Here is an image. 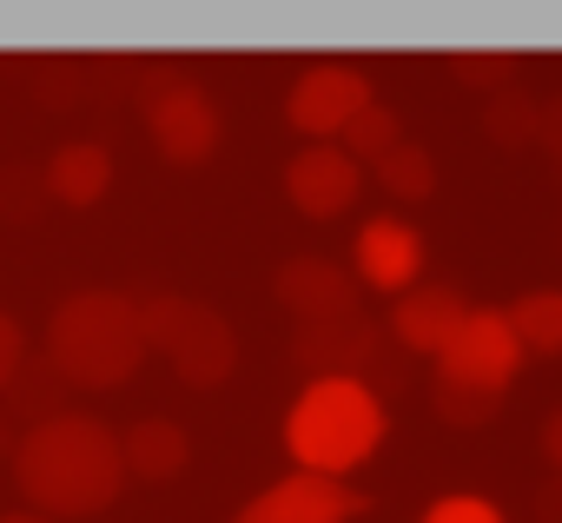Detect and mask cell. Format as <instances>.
<instances>
[{"label":"cell","mask_w":562,"mask_h":523,"mask_svg":"<svg viewBox=\"0 0 562 523\" xmlns=\"http://www.w3.org/2000/svg\"><path fill=\"white\" fill-rule=\"evenodd\" d=\"M14 490L34 503V516H100L126 490L120 431L93 411H60L47 424H27L14 437Z\"/></svg>","instance_id":"1"},{"label":"cell","mask_w":562,"mask_h":523,"mask_svg":"<svg viewBox=\"0 0 562 523\" xmlns=\"http://www.w3.org/2000/svg\"><path fill=\"white\" fill-rule=\"evenodd\" d=\"M384 437H391V411L371 378H305V391L285 411V457L292 470L312 477L351 483V470H364L384 450Z\"/></svg>","instance_id":"2"},{"label":"cell","mask_w":562,"mask_h":523,"mask_svg":"<svg viewBox=\"0 0 562 523\" xmlns=\"http://www.w3.org/2000/svg\"><path fill=\"white\" fill-rule=\"evenodd\" d=\"M146 365V332H139V299L120 286H87L67 292L47 319V371L80 391H113Z\"/></svg>","instance_id":"3"},{"label":"cell","mask_w":562,"mask_h":523,"mask_svg":"<svg viewBox=\"0 0 562 523\" xmlns=\"http://www.w3.org/2000/svg\"><path fill=\"white\" fill-rule=\"evenodd\" d=\"M139 332H146V352H159L192 391H212L238 371V332L205 299L153 292V299H139Z\"/></svg>","instance_id":"4"},{"label":"cell","mask_w":562,"mask_h":523,"mask_svg":"<svg viewBox=\"0 0 562 523\" xmlns=\"http://www.w3.org/2000/svg\"><path fill=\"white\" fill-rule=\"evenodd\" d=\"M430 365H437L430 385H457V391H476V398H503L516 385V371H522V345H516L503 305H470L463 325H457V338Z\"/></svg>","instance_id":"5"},{"label":"cell","mask_w":562,"mask_h":523,"mask_svg":"<svg viewBox=\"0 0 562 523\" xmlns=\"http://www.w3.org/2000/svg\"><path fill=\"white\" fill-rule=\"evenodd\" d=\"M139 107H146V133L159 146V159L172 166H205L225 140V113L212 107V93L186 74H166V80H146L139 87Z\"/></svg>","instance_id":"6"},{"label":"cell","mask_w":562,"mask_h":523,"mask_svg":"<svg viewBox=\"0 0 562 523\" xmlns=\"http://www.w3.org/2000/svg\"><path fill=\"white\" fill-rule=\"evenodd\" d=\"M371 100H378V87L358 60H312V67H299V80L285 93V126L305 133V146H338V133Z\"/></svg>","instance_id":"7"},{"label":"cell","mask_w":562,"mask_h":523,"mask_svg":"<svg viewBox=\"0 0 562 523\" xmlns=\"http://www.w3.org/2000/svg\"><path fill=\"white\" fill-rule=\"evenodd\" d=\"M364 510H371V497L358 483L312 477V470H285L278 483L251 490L225 523H358Z\"/></svg>","instance_id":"8"},{"label":"cell","mask_w":562,"mask_h":523,"mask_svg":"<svg viewBox=\"0 0 562 523\" xmlns=\"http://www.w3.org/2000/svg\"><path fill=\"white\" fill-rule=\"evenodd\" d=\"M351 279L371 286V292H391V299L424 286V232L397 212L364 219L358 238H351Z\"/></svg>","instance_id":"9"},{"label":"cell","mask_w":562,"mask_h":523,"mask_svg":"<svg viewBox=\"0 0 562 523\" xmlns=\"http://www.w3.org/2000/svg\"><path fill=\"white\" fill-rule=\"evenodd\" d=\"M271 292H278V305H285L299 325H338V319H358V279H351L345 266H331V258H318V252L285 258V266L271 272Z\"/></svg>","instance_id":"10"},{"label":"cell","mask_w":562,"mask_h":523,"mask_svg":"<svg viewBox=\"0 0 562 523\" xmlns=\"http://www.w3.org/2000/svg\"><path fill=\"white\" fill-rule=\"evenodd\" d=\"M364 192V166L345 153V146H299L285 159V199L305 212V219H345Z\"/></svg>","instance_id":"11"},{"label":"cell","mask_w":562,"mask_h":523,"mask_svg":"<svg viewBox=\"0 0 562 523\" xmlns=\"http://www.w3.org/2000/svg\"><path fill=\"white\" fill-rule=\"evenodd\" d=\"M463 312H470V299H463L457 286H411V292H397V305H391V338H397V352H411V358H437V352L457 338Z\"/></svg>","instance_id":"12"},{"label":"cell","mask_w":562,"mask_h":523,"mask_svg":"<svg viewBox=\"0 0 562 523\" xmlns=\"http://www.w3.org/2000/svg\"><path fill=\"white\" fill-rule=\"evenodd\" d=\"M41 192H47L54 205H74V212L100 205V199L113 192V153H106L100 140H67V146H54V159H47V173H41Z\"/></svg>","instance_id":"13"},{"label":"cell","mask_w":562,"mask_h":523,"mask_svg":"<svg viewBox=\"0 0 562 523\" xmlns=\"http://www.w3.org/2000/svg\"><path fill=\"white\" fill-rule=\"evenodd\" d=\"M378 352L371 319H338V325H299L292 358L305 365V378H364V358Z\"/></svg>","instance_id":"14"},{"label":"cell","mask_w":562,"mask_h":523,"mask_svg":"<svg viewBox=\"0 0 562 523\" xmlns=\"http://www.w3.org/2000/svg\"><path fill=\"white\" fill-rule=\"evenodd\" d=\"M120 464L139 483H172L192 464V431L172 418H139L133 431H120Z\"/></svg>","instance_id":"15"},{"label":"cell","mask_w":562,"mask_h":523,"mask_svg":"<svg viewBox=\"0 0 562 523\" xmlns=\"http://www.w3.org/2000/svg\"><path fill=\"white\" fill-rule=\"evenodd\" d=\"M503 319H509L522 358H529V352H536V358H555V352H562V286H529L516 305H503Z\"/></svg>","instance_id":"16"},{"label":"cell","mask_w":562,"mask_h":523,"mask_svg":"<svg viewBox=\"0 0 562 523\" xmlns=\"http://www.w3.org/2000/svg\"><path fill=\"white\" fill-rule=\"evenodd\" d=\"M371 173H378V186H384L391 199H430V192H437V159H430L417 140H397Z\"/></svg>","instance_id":"17"},{"label":"cell","mask_w":562,"mask_h":523,"mask_svg":"<svg viewBox=\"0 0 562 523\" xmlns=\"http://www.w3.org/2000/svg\"><path fill=\"white\" fill-rule=\"evenodd\" d=\"M397 140H404V120H397V107H384V100H371V107H364V113L338 133V146H345L358 166H378Z\"/></svg>","instance_id":"18"},{"label":"cell","mask_w":562,"mask_h":523,"mask_svg":"<svg viewBox=\"0 0 562 523\" xmlns=\"http://www.w3.org/2000/svg\"><path fill=\"white\" fill-rule=\"evenodd\" d=\"M536 113H542V107L509 87V93H496V100L483 107V133H490L496 146H536Z\"/></svg>","instance_id":"19"},{"label":"cell","mask_w":562,"mask_h":523,"mask_svg":"<svg viewBox=\"0 0 562 523\" xmlns=\"http://www.w3.org/2000/svg\"><path fill=\"white\" fill-rule=\"evenodd\" d=\"M8 391H14V411H21L27 424H47V418H60V398H54V391H60V378L47 371V358H41V365L27 358V371H21Z\"/></svg>","instance_id":"20"},{"label":"cell","mask_w":562,"mask_h":523,"mask_svg":"<svg viewBox=\"0 0 562 523\" xmlns=\"http://www.w3.org/2000/svg\"><path fill=\"white\" fill-rule=\"evenodd\" d=\"M430 404H437V418L457 424V431H476V424H490V418L503 411V398H476V391H457V385H430Z\"/></svg>","instance_id":"21"},{"label":"cell","mask_w":562,"mask_h":523,"mask_svg":"<svg viewBox=\"0 0 562 523\" xmlns=\"http://www.w3.org/2000/svg\"><path fill=\"white\" fill-rule=\"evenodd\" d=\"M516 67H522L516 54H490V47H483V54H470V47H457V54H450V74H457L463 87H509V80H516Z\"/></svg>","instance_id":"22"},{"label":"cell","mask_w":562,"mask_h":523,"mask_svg":"<svg viewBox=\"0 0 562 523\" xmlns=\"http://www.w3.org/2000/svg\"><path fill=\"white\" fill-rule=\"evenodd\" d=\"M417 523H509V516H503L483 490H443Z\"/></svg>","instance_id":"23"},{"label":"cell","mask_w":562,"mask_h":523,"mask_svg":"<svg viewBox=\"0 0 562 523\" xmlns=\"http://www.w3.org/2000/svg\"><path fill=\"white\" fill-rule=\"evenodd\" d=\"M27 332H21V319H8V312H0V391H8L21 371H27Z\"/></svg>","instance_id":"24"},{"label":"cell","mask_w":562,"mask_h":523,"mask_svg":"<svg viewBox=\"0 0 562 523\" xmlns=\"http://www.w3.org/2000/svg\"><path fill=\"white\" fill-rule=\"evenodd\" d=\"M536 146H542V153H555V159H562V100H549V107H542V113H536Z\"/></svg>","instance_id":"25"},{"label":"cell","mask_w":562,"mask_h":523,"mask_svg":"<svg viewBox=\"0 0 562 523\" xmlns=\"http://www.w3.org/2000/svg\"><path fill=\"white\" fill-rule=\"evenodd\" d=\"M542 450H549V464H555V477H562V411L542 424Z\"/></svg>","instance_id":"26"},{"label":"cell","mask_w":562,"mask_h":523,"mask_svg":"<svg viewBox=\"0 0 562 523\" xmlns=\"http://www.w3.org/2000/svg\"><path fill=\"white\" fill-rule=\"evenodd\" d=\"M14 437H21V431L8 424V411H0V450H14Z\"/></svg>","instance_id":"27"},{"label":"cell","mask_w":562,"mask_h":523,"mask_svg":"<svg viewBox=\"0 0 562 523\" xmlns=\"http://www.w3.org/2000/svg\"><path fill=\"white\" fill-rule=\"evenodd\" d=\"M0 523H47V516H34V510H8Z\"/></svg>","instance_id":"28"}]
</instances>
